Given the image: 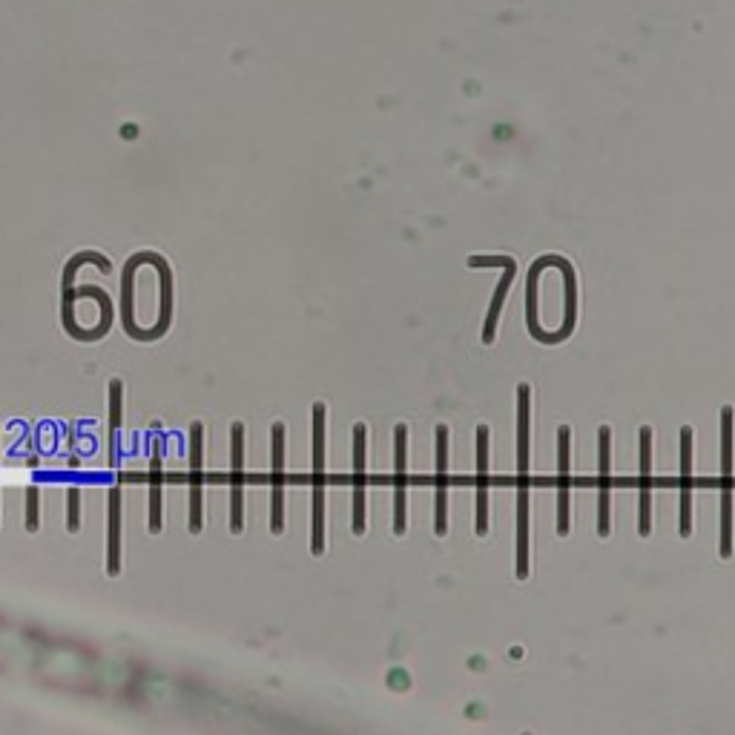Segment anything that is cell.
<instances>
[{"label":"cell","instance_id":"cell-7","mask_svg":"<svg viewBox=\"0 0 735 735\" xmlns=\"http://www.w3.org/2000/svg\"><path fill=\"white\" fill-rule=\"evenodd\" d=\"M285 431L282 425L273 428V509H270V517H273V532H282V500H285Z\"/></svg>","mask_w":735,"mask_h":735},{"label":"cell","instance_id":"cell-16","mask_svg":"<svg viewBox=\"0 0 735 735\" xmlns=\"http://www.w3.org/2000/svg\"><path fill=\"white\" fill-rule=\"evenodd\" d=\"M35 489L29 491V526H35Z\"/></svg>","mask_w":735,"mask_h":735},{"label":"cell","instance_id":"cell-3","mask_svg":"<svg viewBox=\"0 0 735 735\" xmlns=\"http://www.w3.org/2000/svg\"><path fill=\"white\" fill-rule=\"evenodd\" d=\"M325 408H313V555L325 549Z\"/></svg>","mask_w":735,"mask_h":735},{"label":"cell","instance_id":"cell-1","mask_svg":"<svg viewBox=\"0 0 735 735\" xmlns=\"http://www.w3.org/2000/svg\"><path fill=\"white\" fill-rule=\"evenodd\" d=\"M517 578H529V385L517 388Z\"/></svg>","mask_w":735,"mask_h":735},{"label":"cell","instance_id":"cell-13","mask_svg":"<svg viewBox=\"0 0 735 735\" xmlns=\"http://www.w3.org/2000/svg\"><path fill=\"white\" fill-rule=\"evenodd\" d=\"M233 529L242 526V431L236 428V448H233Z\"/></svg>","mask_w":735,"mask_h":735},{"label":"cell","instance_id":"cell-12","mask_svg":"<svg viewBox=\"0 0 735 735\" xmlns=\"http://www.w3.org/2000/svg\"><path fill=\"white\" fill-rule=\"evenodd\" d=\"M394 532H405V425L397 428V471H394Z\"/></svg>","mask_w":735,"mask_h":735},{"label":"cell","instance_id":"cell-4","mask_svg":"<svg viewBox=\"0 0 735 735\" xmlns=\"http://www.w3.org/2000/svg\"><path fill=\"white\" fill-rule=\"evenodd\" d=\"M477 535H489V428H477Z\"/></svg>","mask_w":735,"mask_h":735},{"label":"cell","instance_id":"cell-11","mask_svg":"<svg viewBox=\"0 0 735 735\" xmlns=\"http://www.w3.org/2000/svg\"><path fill=\"white\" fill-rule=\"evenodd\" d=\"M609 437H612V431L603 425L601 446H598V454H601V471H598V483H601V489H598V535L601 537L609 535V454H612Z\"/></svg>","mask_w":735,"mask_h":735},{"label":"cell","instance_id":"cell-2","mask_svg":"<svg viewBox=\"0 0 735 735\" xmlns=\"http://www.w3.org/2000/svg\"><path fill=\"white\" fill-rule=\"evenodd\" d=\"M733 428L730 405L721 408V557H733Z\"/></svg>","mask_w":735,"mask_h":735},{"label":"cell","instance_id":"cell-9","mask_svg":"<svg viewBox=\"0 0 735 735\" xmlns=\"http://www.w3.org/2000/svg\"><path fill=\"white\" fill-rule=\"evenodd\" d=\"M354 532H365V425L354 428Z\"/></svg>","mask_w":735,"mask_h":735},{"label":"cell","instance_id":"cell-8","mask_svg":"<svg viewBox=\"0 0 735 735\" xmlns=\"http://www.w3.org/2000/svg\"><path fill=\"white\" fill-rule=\"evenodd\" d=\"M692 532V431L681 428V535Z\"/></svg>","mask_w":735,"mask_h":735},{"label":"cell","instance_id":"cell-15","mask_svg":"<svg viewBox=\"0 0 735 735\" xmlns=\"http://www.w3.org/2000/svg\"><path fill=\"white\" fill-rule=\"evenodd\" d=\"M118 491H112L110 500V572H118Z\"/></svg>","mask_w":735,"mask_h":735},{"label":"cell","instance_id":"cell-6","mask_svg":"<svg viewBox=\"0 0 735 735\" xmlns=\"http://www.w3.org/2000/svg\"><path fill=\"white\" fill-rule=\"evenodd\" d=\"M557 532L566 535L569 532V428L563 425L557 431Z\"/></svg>","mask_w":735,"mask_h":735},{"label":"cell","instance_id":"cell-5","mask_svg":"<svg viewBox=\"0 0 735 735\" xmlns=\"http://www.w3.org/2000/svg\"><path fill=\"white\" fill-rule=\"evenodd\" d=\"M638 532L649 535L652 532V431L641 428V477H638Z\"/></svg>","mask_w":735,"mask_h":735},{"label":"cell","instance_id":"cell-10","mask_svg":"<svg viewBox=\"0 0 735 735\" xmlns=\"http://www.w3.org/2000/svg\"><path fill=\"white\" fill-rule=\"evenodd\" d=\"M448 428L446 425H437V517H434V529L437 535H446V489H448Z\"/></svg>","mask_w":735,"mask_h":735},{"label":"cell","instance_id":"cell-14","mask_svg":"<svg viewBox=\"0 0 735 735\" xmlns=\"http://www.w3.org/2000/svg\"><path fill=\"white\" fill-rule=\"evenodd\" d=\"M190 466H193V529H199V497H201V428H193V457H190Z\"/></svg>","mask_w":735,"mask_h":735}]
</instances>
